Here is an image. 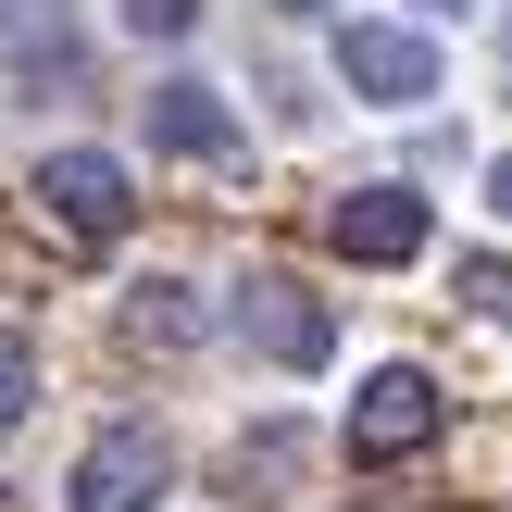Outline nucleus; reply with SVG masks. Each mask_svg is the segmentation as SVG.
<instances>
[{
  "label": "nucleus",
  "instance_id": "16",
  "mask_svg": "<svg viewBox=\"0 0 512 512\" xmlns=\"http://www.w3.org/2000/svg\"><path fill=\"white\" fill-rule=\"evenodd\" d=\"M425 13H450V0H425Z\"/></svg>",
  "mask_w": 512,
  "mask_h": 512
},
{
  "label": "nucleus",
  "instance_id": "9",
  "mask_svg": "<svg viewBox=\"0 0 512 512\" xmlns=\"http://www.w3.org/2000/svg\"><path fill=\"white\" fill-rule=\"evenodd\" d=\"M125 338H138V350H188L200 338V300L175 288V275H150V288H125Z\"/></svg>",
  "mask_w": 512,
  "mask_h": 512
},
{
  "label": "nucleus",
  "instance_id": "14",
  "mask_svg": "<svg viewBox=\"0 0 512 512\" xmlns=\"http://www.w3.org/2000/svg\"><path fill=\"white\" fill-rule=\"evenodd\" d=\"M288 13H338V0H288Z\"/></svg>",
  "mask_w": 512,
  "mask_h": 512
},
{
  "label": "nucleus",
  "instance_id": "7",
  "mask_svg": "<svg viewBox=\"0 0 512 512\" xmlns=\"http://www.w3.org/2000/svg\"><path fill=\"white\" fill-rule=\"evenodd\" d=\"M150 150H188V163H238V113H225L200 75H163V88H150Z\"/></svg>",
  "mask_w": 512,
  "mask_h": 512
},
{
  "label": "nucleus",
  "instance_id": "6",
  "mask_svg": "<svg viewBox=\"0 0 512 512\" xmlns=\"http://www.w3.org/2000/svg\"><path fill=\"white\" fill-rule=\"evenodd\" d=\"M325 238H338V263H413L425 250V200L413 188H350L325 213Z\"/></svg>",
  "mask_w": 512,
  "mask_h": 512
},
{
  "label": "nucleus",
  "instance_id": "12",
  "mask_svg": "<svg viewBox=\"0 0 512 512\" xmlns=\"http://www.w3.org/2000/svg\"><path fill=\"white\" fill-rule=\"evenodd\" d=\"M200 0H125V38H188Z\"/></svg>",
  "mask_w": 512,
  "mask_h": 512
},
{
  "label": "nucleus",
  "instance_id": "10",
  "mask_svg": "<svg viewBox=\"0 0 512 512\" xmlns=\"http://www.w3.org/2000/svg\"><path fill=\"white\" fill-rule=\"evenodd\" d=\"M300 463H313V438H300V425H250V438H238V500H250V488L288 500V488H300Z\"/></svg>",
  "mask_w": 512,
  "mask_h": 512
},
{
  "label": "nucleus",
  "instance_id": "1",
  "mask_svg": "<svg viewBox=\"0 0 512 512\" xmlns=\"http://www.w3.org/2000/svg\"><path fill=\"white\" fill-rule=\"evenodd\" d=\"M225 325H238V338L263 350L275 375H313L325 350H338V313H325V300L300 288V275H275V263H263V275H238V288H225Z\"/></svg>",
  "mask_w": 512,
  "mask_h": 512
},
{
  "label": "nucleus",
  "instance_id": "8",
  "mask_svg": "<svg viewBox=\"0 0 512 512\" xmlns=\"http://www.w3.org/2000/svg\"><path fill=\"white\" fill-rule=\"evenodd\" d=\"M75 50V0H0V63H63Z\"/></svg>",
  "mask_w": 512,
  "mask_h": 512
},
{
  "label": "nucleus",
  "instance_id": "3",
  "mask_svg": "<svg viewBox=\"0 0 512 512\" xmlns=\"http://www.w3.org/2000/svg\"><path fill=\"white\" fill-rule=\"evenodd\" d=\"M338 75H350V100H388V113H413V100H438V38L425 25H350L338 38Z\"/></svg>",
  "mask_w": 512,
  "mask_h": 512
},
{
  "label": "nucleus",
  "instance_id": "11",
  "mask_svg": "<svg viewBox=\"0 0 512 512\" xmlns=\"http://www.w3.org/2000/svg\"><path fill=\"white\" fill-rule=\"evenodd\" d=\"M25 400H38V350L0 325V425H25Z\"/></svg>",
  "mask_w": 512,
  "mask_h": 512
},
{
  "label": "nucleus",
  "instance_id": "4",
  "mask_svg": "<svg viewBox=\"0 0 512 512\" xmlns=\"http://www.w3.org/2000/svg\"><path fill=\"white\" fill-rule=\"evenodd\" d=\"M425 438H438V375H425V363L363 375V400H350V450H363V463H413Z\"/></svg>",
  "mask_w": 512,
  "mask_h": 512
},
{
  "label": "nucleus",
  "instance_id": "15",
  "mask_svg": "<svg viewBox=\"0 0 512 512\" xmlns=\"http://www.w3.org/2000/svg\"><path fill=\"white\" fill-rule=\"evenodd\" d=\"M500 75H512V25H500Z\"/></svg>",
  "mask_w": 512,
  "mask_h": 512
},
{
  "label": "nucleus",
  "instance_id": "13",
  "mask_svg": "<svg viewBox=\"0 0 512 512\" xmlns=\"http://www.w3.org/2000/svg\"><path fill=\"white\" fill-rule=\"evenodd\" d=\"M488 213L512 225V150H500V163H488Z\"/></svg>",
  "mask_w": 512,
  "mask_h": 512
},
{
  "label": "nucleus",
  "instance_id": "5",
  "mask_svg": "<svg viewBox=\"0 0 512 512\" xmlns=\"http://www.w3.org/2000/svg\"><path fill=\"white\" fill-rule=\"evenodd\" d=\"M38 213H63V238H125L138 188H125L113 150H50V163H38Z\"/></svg>",
  "mask_w": 512,
  "mask_h": 512
},
{
  "label": "nucleus",
  "instance_id": "2",
  "mask_svg": "<svg viewBox=\"0 0 512 512\" xmlns=\"http://www.w3.org/2000/svg\"><path fill=\"white\" fill-rule=\"evenodd\" d=\"M163 488H175L163 425H100V438L75 450V475H63V512H150Z\"/></svg>",
  "mask_w": 512,
  "mask_h": 512
}]
</instances>
